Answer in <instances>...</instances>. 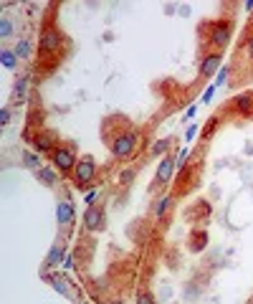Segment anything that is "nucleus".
I'll return each mask as SVG.
<instances>
[{"mask_svg":"<svg viewBox=\"0 0 253 304\" xmlns=\"http://www.w3.org/2000/svg\"><path fill=\"white\" fill-rule=\"evenodd\" d=\"M139 142H142V135L137 129H124V132H119L109 140V150L117 160H129L139 150Z\"/></svg>","mask_w":253,"mask_h":304,"instance_id":"f257e3e1","label":"nucleus"},{"mask_svg":"<svg viewBox=\"0 0 253 304\" xmlns=\"http://www.w3.org/2000/svg\"><path fill=\"white\" fill-rule=\"evenodd\" d=\"M79 160H81V157H79V152H76L74 145H58L56 152L51 155L53 167H56L58 172H63V175H74V170H76Z\"/></svg>","mask_w":253,"mask_h":304,"instance_id":"f03ea898","label":"nucleus"},{"mask_svg":"<svg viewBox=\"0 0 253 304\" xmlns=\"http://www.w3.org/2000/svg\"><path fill=\"white\" fill-rule=\"evenodd\" d=\"M230 36H233V28H230V23H225V20H215V23H210V28H208V38H205V43L213 51H223L228 43H230Z\"/></svg>","mask_w":253,"mask_h":304,"instance_id":"7ed1b4c3","label":"nucleus"},{"mask_svg":"<svg viewBox=\"0 0 253 304\" xmlns=\"http://www.w3.org/2000/svg\"><path fill=\"white\" fill-rule=\"evenodd\" d=\"M61 43H63L61 31H58L53 23H48L43 31H41V38H38V51H41V56H53V53H58Z\"/></svg>","mask_w":253,"mask_h":304,"instance_id":"20e7f679","label":"nucleus"},{"mask_svg":"<svg viewBox=\"0 0 253 304\" xmlns=\"http://www.w3.org/2000/svg\"><path fill=\"white\" fill-rule=\"evenodd\" d=\"M96 180V160L91 155H84L74 170V185L76 188H86Z\"/></svg>","mask_w":253,"mask_h":304,"instance_id":"39448f33","label":"nucleus"},{"mask_svg":"<svg viewBox=\"0 0 253 304\" xmlns=\"http://www.w3.org/2000/svg\"><path fill=\"white\" fill-rule=\"evenodd\" d=\"M175 170H177V157H175V155H165V157H162V160L157 162V172H155V185H157V188H165L167 183L172 180Z\"/></svg>","mask_w":253,"mask_h":304,"instance_id":"423d86ee","label":"nucleus"},{"mask_svg":"<svg viewBox=\"0 0 253 304\" xmlns=\"http://www.w3.org/2000/svg\"><path fill=\"white\" fill-rule=\"evenodd\" d=\"M223 69V56L218 51H208L200 61V79H210V76H218V71Z\"/></svg>","mask_w":253,"mask_h":304,"instance_id":"0eeeda50","label":"nucleus"},{"mask_svg":"<svg viewBox=\"0 0 253 304\" xmlns=\"http://www.w3.org/2000/svg\"><path fill=\"white\" fill-rule=\"evenodd\" d=\"M74 221H76V208H74V203L66 201V198H61L58 205H56V223H58V228H61V231H69V226H71Z\"/></svg>","mask_w":253,"mask_h":304,"instance_id":"6e6552de","label":"nucleus"},{"mask_svg":"<svg viewBox=\"0 0 253 304\" xmlns=\"http://www.w3.org/2000/svg\"><path fill=\"white\" fill-rule=\"evenodd\" d=\"M81 221H84V228H86V231H101L104 228V210H101V205H86Z\"/></svg>","mask_w":253,"mask_h":304,"instance_id":"1a4fd4ad","label":"nucleus"},{"mask_svg":"<svg viewBox=\"0 0 253 304\" xmlns=\"http://www.w3.org/2000/svg\"><path fill=\"white\" fill-rule=\"evenodd\" d=\"M56 135L53 132H38L33 137V150L38 152V155H53L56 152Z\"/></svg>","mask_w":253,"mask_h":304,"instance_id":"9d476101","label":"nucleus"},{"mask_svg":"<svg viewBox=\"0 0 253 304\" xmlns=\"http://www.w3.org/2000/svg\"><path fill=\"white\" fill-rule=\"evenodd\" d=\"M66 246L63 244H53L46 253V261H43V269H56L58 264H63V256H66Z\"/></svg>","mask_w":253,"mask_h":304,"instance_id":"9b49d317","label":"nucleus"},{"mask_svg":"<svg viewBox=\"0 0 253 304\" xmlns=\"http://www.w3.org/2000/svg\"><path fill=\"white\" fill-rule=\"evenodd\" d=\"M28 86H31V79L23 74V76H18L15 84H13V101L15 104H23L26 94H28Z\"/></svg>","mask_w":253,"mask_h":304,"instance_id":"f8f14e48","label":"nucleus"},{"mask_svg":"<svg viewBox=\"0 0 253 304\" xmlns=\"http://www.w3.org/2000/svg\"><path fill=\"white\" fill-rule=\"evenodd\" d=\"M233 106H236V112L243 114V117L253 114V94H238L233 99Z\"/></svg>","mask_w":253,"mask_h":304,"instance_id":"ddd939ff","label":"nucleus"},{"mask_svg":"<svg viewBox=\"0 0 253 304\" xmlns=\"http://www.w3.org/2000/svg\"><path fill=\"white\" fill-rule=\"evenodd\" d=\"M172 203H175V198H172V195H162V198L155 203V208H152V215H155V218L157 221H162L165 218V215L167 213H170V208H172Z\"/></svg>","mask_w":253,"mask_h":304,"instance_id":"4468645a","label":"nucleus"},{"mask_svg":"<svg viewBox=\"0 0 253 304\" xmlns=\"http://www.w3.org/2000/svg\"><path fill=\"white\" fill-rule=\"evenodd\" d=\"M170 150H172V140H157V142H152V147H150V152L155 157H165V155H170Z\"/></svg>","mask_w":253,"mask_h":304,"instance_id":"2eb2a0df","label":"nucleus"},{"mask_svg":"<svg viewBox=\"0 0 253 304\" xmlns=\"http://www.w3.org/2000/svg\"><path fill=\"white\" fill-rule=\"evenodd\" d=\"M36 178L43 185H56V167H41V170H36Z\"/></svg>","mask_w":253,"mask_h":304,"instance_id":"dca6fc26","label":"nucleus"},{"mask_svg":"<svg viewBox=\"0 0 253 304\" xmlns=\"http://www.w3.org/2000/svg\"><path fill=\"white\" fill-rule=\"evenodd\" d=\"M23 165L31 167V170H41V155L36 150H26L23 152Z\"/></svg>","mask_w":253,"mask_h":304,"instance_id":"f3484780","label":"nucleus"},{"mask_svg":"<svg viewBox=\"0 0 253 304\" xmlns=\"http://www.w3.org/2000/svg\"><path fill=\"white\" fill-rule=\"evenodd\" d=\"M13 51H15L18 58H31V41H28V38H18Z\"/></svg>","mask_w":253,"mask_h":304,"instance_id":"a211bd4d","label":"nucleus"},{"mask_svg":"<svg viewBox=\"0 0 253 304\" xmlns=\"http://www.w3.org/2000/svg\"><path fill=\"white\" fill-rule=\"evenodd\" d=\"M0 58H3V66L5 69H15L18 66V56H15V51L13 49H3V53H0Z\"/></svg>","mask_w":253,"mask_h":304,"instance_id":"6ab92c4d","label":"nucleus"},{"mask_svg":"<svg viewBox=\"0 0 253 304\" xmlns=\"http://www.w3.org/2000/svg\"><path fill=\"white\" fill-rule=\"evenodd\" d=\"M48 281H51V287H53L56 292H61V294H71V292H69V287H66V284H69V281H66V279H63L61 274H53V276H51Z\"/></svg>","mask_w":253,"mask_h":304,"instance_id":"aec40b11","label":"nucleus"},{"mask_svg":"<svg viewBox=\"0 0 253 304\" xmlns=\"http://www.w3.org/2000/svg\"><path fill=\"white\" fill-rule=\"evenodd\" d=\"M134 304H157V299H155V294H152V292L142 289V292H137V299H134Z\"/></svg>","mask_w":253,"mask_h":304,"instance_id":"412c9836","label":"nucleus"},{"mask_svg":"<svg viewBox=\"0 0 253 304\" xmlns=\"http://www.w3.org/2000/svg\"><path fill=\"white\" fill-rule=\"evenodd\" d=\"M10 36H13V23H10L8 18H3V20H0V38L8 41Z\"/></svg>","mask_w":253,"mask_h":304,"instance_id":"4be33fe9","label":"nucleus"},{"mask_svg":"<svg viewBox=\"0 0 253 304\" xmlns=\"http://www.w3.org/2000/svg\"><path fill=\"white\" fill-rule=\"evenodd\" d=\"M218 124H220V119H218V117H213V119L208 122V127H205L203 137H205V140H210V137H213V132H215V129H218Z\"/></svg>","mask_w":253,"mask_h":304,"instance_id":"5701e85b","label":"nucleus"},{"mask_svg":"<svg viewBox=\"0 0 253 304\" xmlns=\"http://www.w3.org/2000/svg\"><path fill=\"white\" fill-rule=\"evenodd\" d=\"M132 178H134V167H126V170L119 172V183H122V185H129Z\"/></svg>","mask_w":253,"mask_h":304,"instance_id":"b1692460","label":"nucleus"},{"mask_svg":"<svg viewBox=\"0 0 253 304\" xmlns=\"http://www.w3.org/2000/svg\"><path fill=\"white\" fill-rule=\"evenodd\" d=\"M190 249H193V251H203L205 249V233L193 236V244H190Z\"/></svg>","mask_w":253,"mask_h":304,"instance_id":"393cba45","label":"nucleus"},{"mask_svg":"<svg viewBox=\"0 0 253 304\" xmlns=\"http://www.w3.org/2000/svg\"><path fill=\"white\" fill-rule=\"evenodd\" d=\"M187 157H190V150H187V147H182V150L177 152V170H185V165H187L185 160H187Z\"/></svg>","mask_w":253,"mask_h":304,"instance_id":"a878e982","label":"nucleus"},{"mask_svg":"<svg viewBox=\"0 0 253 304\" xmlns=\"http://www.w3.org/2000/svg\"><path fill=\"white\" fill-rule=\"evenodd\" d=\"M215 92H218V86H215V84H210V86H208V89L203 92V97H200V101H203V104H208L210 99H213V94H215Z\"/></svg>","mask_w":253,"mask_h":304,"instance_id":"bb28decb","label":"nucleus"},{"mask_svg":"<svg viewBox=\"0 0 253 304\" xmlns=\"http://www.w3.org/2000/svg\"><path fill=\"white\" fill-rule=\"evenodd\" d=\"M228 74H230V69H228V66H223V69L218 71V76H215V81H213V84H215V86H223V84L228 81Z\"/></svg>","mask_w":253,"mask_h":304,"instance_id":"cd10ccee","label":"nucleus"},{"mask_svg":"<svg viewBox=\"0 0 253 304\" xmlns=\"http://www.w3.org/2000/svg\"><path fill=\"white\" fill-rule=\"evenodd\" d=\"M243 51H246V56L253 61V33L246 36V41H243Z\"/></svg>","mask_w":253,"mask_h":304,"instance_id":"c85d7f7f","label":"nucleus"},{"mask_svg":"<svg viewBox=\"0 0 253 304\" xmlns=\"http://www.w3.org/2000/svg\"><path fill=\"white\" fill-rule=\"evenodd\" d=\"M61 266H63V271H71V269L76 266V264H74V253H66V256H63V264H61Z\"/></svg>","mask_w":253,"mask_h":304,"instance_id":"c756f323","label":"nucleus"},{"mask_svg":"<svg viewBox=\"0 0 253 304\" xmlns=\"http://www.w3.org/2000/svg\"><path fill=\"white\" fill-rule=\"evenodd\" d=\"M10 117H13L10 106H3V112H0V124H10Z\"/></svg>","mask_w":253,"mask_h":304,"instance_id":"7c9ffc66","label":"nucleus"},{"mask_svg":"<svg viewBox=\"0 0 253 304\" xmlns=\"http://www.w3.org/2000/svg\"><path fill=\"white\" fill-rule=\"evenodd\" d=\"M198 129H200L198 124H190V127H187V132H185V140H187V142H193V137L198 135Z\"/></svg>","mask_w":253,"mask_h":304,"instance_id":"2f4dec72","label":"nucleus"},{"mask_svg":"<svg viewBox=\"0 0 253 304\" xmlns=\"http://www.w3.org/2000/svg\"><path fill=\"white\" fill-rule=\"evenodd\" d=\"M96 201H99V190H89L86 193V205H96Z\"/></svg>","mask_w":253,"mask_h":304,"instance_id":"473e14b6","label":"nucleus"},{"mask_svg":"<svg viewBox=\"0 0 253 304\" xmlns=\"http://www.w3.org/2000/svg\"><path fill=\"white\" fill-rule=\"evenodd\" d=\"M195 114H198V104H190V106H187V112H185V119H193Z\"/></svg>","mask_w":253,"mask_h":304,"instance_id":"72a5a7b5","label":"nucleus"},{"mask_svg":"<svg viewBox=\"0 0 253 304\" xmlns=\"http://www.w3.org/2000/svg\"><path fill=\"white\" fill-rule=\"evenodd\" d=\"M248 13H253V0H246V5H243Z\"/></svg>","mask_w":253,"mask_h":304,"instance_id":"f704fd0d","label":"nucleus"},{"mask_svg":"<svg viewBox=\"0 0 253 304\" xmlns=\"http://www.w3.org/2000/svg\"><path fill=\"white\" fill-rule=\"evenodd\" d=\"M248 28H251V33H253V15H251V20H248Z\"/></svg>","mask_w":253,"mask_h":304,"instance_id":"c9c22d12","label":"nucleus"}]
</instances>
